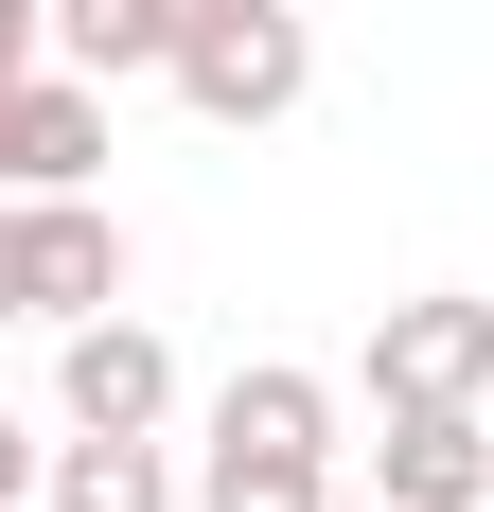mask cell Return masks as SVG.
Here are the masks:
<instances>
[{
    "label": "cell",
    "instance_id": "52a82bcc",
    "mask_svg": "<svg viewBox=\"0 0 494 512\" xmlns=\"http://www.w3.org/2000/svg\"><path fill=\"white\" fill-rule=\"evenodd\" d=\"M36 512H195V477H177V442H159V424H53Z\"/></svg>",
    "mask_w": 494,
    "mask_h": 512
},
{
    "label": "cell",
    "instance_id": "8992f818",
    "mask_svg": "<svg viewBox=\"0 0 494 512\" xmlns=\"http://www.w3.org/2000/svg\"><path fill=\"white\" fill-rule=\"evenodd\" d=\"M371 495L389 512H494V407H371Z\"/></svg>",
    "mask_w": 494,
    "mask_h": 512
},
{
    "label": "cell",
    "instance_id": "8fae6325",
    "mask_svg": "<svg viewBox=\"0 0 494 512\" xmlns=\"http://www.w3.org/2000/svg\"><path fill=\"white\" fill-rule=\"evenodd\" d=\"M53 53V0H0V71H36Z\"/></svg>",
    "mask_w": 494,
    "mask_h": 512
},
{
    "label": "cell",
    "instance_id": "6da1fadb",
    "mask_svg": "<svg viewBox=\"0 0 494 512\" xmlns=\"http://www.w3.org/2000/svg\"><path fill=\"white\" fill-rule=\"evenodd\" d=\"M159 89L195 106L212 142H265V124H300V89H318V18H300V0H212V18H177Z\"/></svg>",
    "mask_w": 494,
    "mask_h": 512
},
{
    "label": "cell",
    "instance_id": "3957f363",
    "mask_svg": "<svg viewBox=\"0 0 494 512\" xmlns=\"http://www.w3.org/2000/svg\"><path fill=\"white\" fill-rule=\"evenodd\" d=\"M89 177H106V89L71 53L0 71V195H89Z\"/></svg>",
    "mask_w": 494,
    "mask_h": 512
},
{
    "label": "cell",
    "instance_id": "ba28073f",
    "mask_svg": "<svg viewBox=\"0 0 494 512\" xmlns=\"http://www.w3.org/2000/svg\"><path fill=\"white\" fill-rule=\"evenodd\" d=\"M195 512H336V442H283V424H212V442H195Z\"/></svg>",
    "mask_w": 494,
    "mask_h": 512
},
{
    "label": "cell",
    "instance_id": "7c38bea8",
    "mask_svg": "<svg viewBox=\"0 0 494 512\" xmlns=\"http://www.w3.org/2000/svg\"><path fill=\"white\" fill-rule=\"evenodd\" d=\"M0 318H36V301H18V195H0Z\"/></svg>",
    "mask_w": 494,
    "mask_h": 512
},
{
    "label": "cell",
    "instance_id": "5b68a950",
    "mask_svg": "<svg viewBox=\"0 0 494 512\" xmlns=\"http://www.w3.org/2000/svg\"><path fill=\"white\" fill-rule=\"evenodd\" d=\"M18 301L36 318H106L124 301V212H106V177L89 195H18Z\"/></svg>",
    "mask_w": 494,
    "mask_h": 512
},
{
    "label": "cell",
    "instance_id": "30bf717a",
    "mask_svg": "<svg viewBox=\"0 0 494 512\" xmlns=\"http://www.w3.org/2000/svg\"><path fill=\"white\" fill-rule=\"evenodd\" d=\"M36 460H53V442H36V424H18V407H0V512L36 495Z\"/></svg>",
    "mask_w": 494,
    "mask_h": 512
},
{
    "label": "cell",
    "instance_id": "4fadbf2b",
    "mask_svg": "<svg viewBox=\"0 0 494 512\" xmlns=\"http://www.w3.org/2000/svg\"><path fill=\"white\" fill-rule=\"evenodd\" d=\"M336 512H389V495H336Z\"/></svg>",
    "mask_w": 494,
    "mask_h": 512
},
{
    "label": "cell",
    "instance_id": "7a4b0ae2",
    "mask_svg": "<svg viewBox=\"0 0 494 512\" xmlns=\"http://www.w3.org/2000/svg\"><path fill=\"white\" fill-rule=\"evenodd\" d=\"M353 389H371V407H494V301L477 283H406V301L371 318Z\"/></svg>",
    "mask_w": 494,
    "mask_h": 512
},
{
    "label": "cell",
    "instance_id": "9c48e42d",
    "mask_svg": "<svg viewBox=\"0 0 494 512\" xmlns=\"http://www.w3.org/2000/svg\"><path fill=\"white\" fill-rule=\"evenodd\" d=\"M53 53H71L89 89H124V71L177 53V0H53Z\"/></svg>",
    "mask_w": 494,
    "mask_h": 512
},
{
    "label": "cell",
    "instance_id": "277c9868",
    "mask_svg": "<svg viewBox=\"0 0 494 512\" xmlns=\"http://www.w3.org/2000/svg\"><path fill=\"white\" fill-rule=\"evenodd\" d=\"M53 424H177V336L159 318H53Z\"/></svg>",
    "mask_w": 494,
    "mask_h": 512
}]
</instances>
